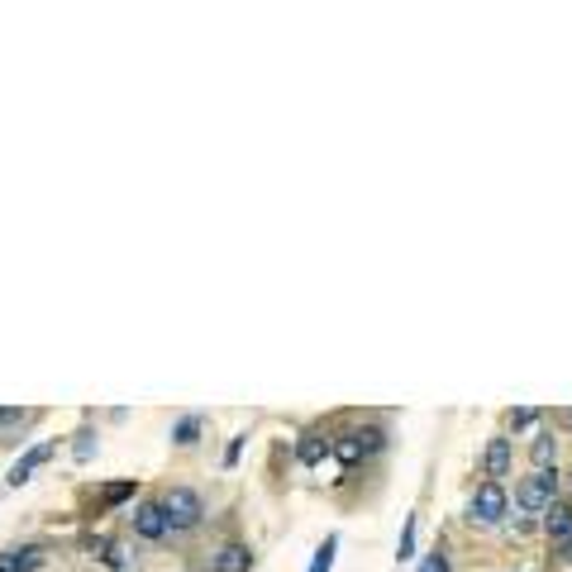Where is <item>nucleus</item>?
<instances>
[{"mask_svg": "<svg viewBox=\"0 0 572 572\" xmlns=\"http://www.w3.org/2000/svg\"><path fill=\"white\" fill-rule=\"evenodd\" d=\"M39 563H43V549L39 544H24V549L0 553V572H33Z\"/></svg>", "mask_w": 572, "mask_h": 572, "instance_id": "8", "label": "nucleus"}, {"mask_svg": "<svg viewBox=\"0 0 572 572\" xmlns=\"http://www.w3.org/2000/svg\"><path fill=\"white\" fill-rule=\"evenodd\" d=\"M329 439H325V434H300V444H296V458L300 463H306V467H319V463H325L329 458Z\"/></svg>", "mask_w": 572, "mask_h": 572, "instance_id": "9", "label": "nucleus"}, {"mask_svg": "<svg viewBox=\"0 0 572 572\" xmlns=\"http://www.w3.org/2000/svg\"><path fill=\"white\" fill-rule=\"evenodd\" d=\"M48 458H53V444H39V448H29L24 458H20V463H14L10 473H5V482H10V486H24V482H29V477H33V473H39V467L48 463Z\"/></svg>", "mask_w": 572, "mask_h": 572, "instance_id": "5", "label": "nucleus"}, {"mask_svg": "<svg viewBox=\"0 0 572 572\" xmlns=\"http://www.w3.org/2000/svg\"><path fill=\"white\" fill-rule=\"evenodd\" d=\"M334 553H339V534H329V540L315 549V563H310V572H329V567H334Z\"/></svg>", "mask_w": 572, "mask_h": 572, "instance_id": "14", "label": "nucleus"}, {"mask_svg": "<svg viewBox=\"0 0 572 572\" xmlns=\"http://www.w3.org/2000/svg\"><path fill=\"white\" fill-rule=\"evenodd\" d=\"M162 515H167V534L172 530H196L200 520H206V501H200L191 486H172V492L162 496Z\"/></svg>", "mask_w": 572, "mask_h": 572, "instance_id": "1", "label": "nucleus"}, {"mask_svg": "<svg viewBox=\"0 0 572 572\" xmlns=\"http://www.w3.org/2000/svg\"><path fill=\"white\" fill-rule=\"evenodd\" d=\"M134 534L148 544H158L167 540V515H162V501H143L139 511H134Z\"/></svg>", "mask_w": 572, "mask_h": 572, "instance_id": "4", "label": "nucleus"}, {"mask_svg": "<svg viewBox=\"0 0 572 572\" xmlns=\"http://www.w3.org/2000/svg\"><path fill=\"white\" fill-rule=\"evenodd\" d=\"M506 511H511L506 486H501V482H482L477 496H473V506H467V520H473V525H501Z\"/></svg>", "mask_w": 572, "mask_h": 572, "instance_id": "3", "label": "nucleus"}, {"mask_svg": "<svg viewBox=\"0 0 572 572\" xmlns=\"http://www.w3.org/2000/svg\"><path fill=\"white\" fill-rule=\"evenodd\" d=\"M563 420H567V425H572V411H567V415H563Z\"/></svg>", "mask_w": 572, "mask_h": 572, "instance_id": "22", "label": "nucleus"}, {"mask_svg": "<svg viewBox=\"0 0 572 572\" xmlns=\"http://www.w3.org/2000/svg\"><path fill=\"white\" fill-rule=\"evenodd\" d=\"M553 501H558V467H544V473L525 477V482H520V492H515V506L525 515H544Z\"/></svg>", "mask_w": 572, "mask_h": 572, "instance_id": "2", "label": "nucleus"}, {"mask_svg": "<svg viewBox=\"0 0 572 572\" xmlns=\"http://www.w3.org/2000/svg\"><path fill=\"white\" fill-rule=\"evenodd\" d=\"M358 439H363V453H377L386 444V434L382 429H358Z\"/></svg>", "mask_w": 572, "mask_h": 572, "instance_id": "18", "label": "nucleus"}, {"mask_svg": "<svg viewBox=\"0 0 572 572\" xmlns=\"http://www.w3.org/2000/svg\"><path fill=\"white\" fill-rule=\"evenodd\" d=\"M415 553V515L406 520V530H401V558H411Z\"/></svg>", "mask_w": 572, "mask_h": 572, "instance_id": "19", "label": "nucleus"}, {"mask_svg": "<svg viewBox=\"0 0 572 572\" xmlns=\"http://www.w3.org/2000/svg\"><path fill=\"white\" fill-rule=\"evenodd\" d=\"M129 496H134V482H110L106 492H100V506H106V511L110 506H125Z\"/></svg>", "mask_w": 572, "mask_h": 572, "instance_id": "15", "label": "nucleus"}, {"mask_svg": "<svg viewBox=\"0 0 572 572\" xmlns=\"http://www.w3.org/2000/svg\"><path fill=\"white\" fill-rule=\"evenodd\" d=\"M29 420H33L29 411H0V439H10L20 425H29Z\"/></svg>", "mask_w": 572, "mask_h": 572, "instance_id": "16", "label": "nucleus"}, {"mask_svg": "<svg viewBox=\"0 0 572 572\" xmlns=\"http://www.w3.org/2000/svg\"><path fill=\"white\" fill-rule=\"evenodd\" d=\"M200 439V420L196 415H187V420H177V429H172V444H181V448H191Z\"/></svg>", "mask_w": 572, "mask_h": 572, "instance_id": "13", "label": "nucleus"}, {"mask_svg": "<svg viewBox=\"0 0 572 572\" xmlns=\"http://www.w3.org/2000/svg\"><path fill=\"white\" fill-rule=\"evenodd\" d=\"M329 453H334L339 463H358V458H367V453H363V439H358V429H353V434H339V444H334Z\"/></svg>", "mask_w": 572, "mask_h": 572, "instance_id": "12", "label": "nucleus"}, {"mask_svg": "<svg viewBox=\"0 0 572 572\" xmlns=\"http://www.w3.org/2000/svg\"><path fill=\"white\" fill-rule=\"evenodd\" d=\"M530 458H534V473L553 467V458H558V444H553V434H540V439L530 444Z\"/></svg>", "mask_w": 572, "mask_h": 572, "instance_id": "11", "label": "nucleus"}, {"mask_svg": "<svg viewBox=\"0 0 572 572\" xmlns=\"http://www.w3.org/2000/svg\"><path fill=\"white\" fill-rule=\"evenodd\" d=\"M420 572H448V558H444V553H439V549H434V553H429V558H425V563H420Z\"/></svg>", "mask_w": 572, "mask_h": 572, "instance_id": "20", "label": "nucleus"}, {"mask_svg": "<svg viewBox=\"0 0 572 572\" xmlns=\"http://www.w3.org/2000/svg\"><path fill=\"white\" fill-rule=\"evenodd\" d=\"M534 425H540V411H534V406H520L511 415V429H534Z\"/></svg>", "mask_w": 572, "mask_h": 572, "instance_id": "17", "label": "nucleus"}, {"mask_svg": "<svg viewBox=\"0 0 572 572\" xmlns=\"http://www.w3.org/2000/svg\"><path fill=\"white\" fill-rule=\"evenodd\" d=\"M248 567H254V553H248V544H225L210 558V572H248Z\"/></svg>", "mask_w": 572, "mask_h": 572, "instance_id": "7", "label": "nucleus"}, {"mask_svg": "<svg viewBox=\"0 0 572 572\" xmlns=\"http://www.w3.org/2000/svg\"><path fill=\"white\" fill-rule=\"evenodd\" d=\"M544 534L553 544H567L572 540V506L567 501H553V506L544 511Z\"/></svg>", "mask_w": 572, "mask_h": 572, "instance_id": "6", "label": "nucleus"}, {"mask_svg": "<svg viewBox=\"0 0 572 572\" xmlns=\"http://www.w3.org/2000/svg\"><path fill=\"white\" fill-rule=\"evenodd\" d=\"M91 439H96V434H91V429H87V434H77V448H72V453H77V458H81V463H87V458H91V448H96Z\"/></svg>", "mask_w": 572, "mask_h": 572, "instance_id": "21", "label": "nucleus"}, {"mask_svg": "<svg viewBox=\"0 0 572 572\" xmlns=\"http://www.w3.org/2000/svg\"><path fill=\"white\" fill-rule=\"evenodd\" d=\"M511 473V439H492L486 444V477H506Z\"/></svg>", "mask_w": 572, "mask_h": 572, "instance_id": "10", "label": "nucleus"}]
</instances>
